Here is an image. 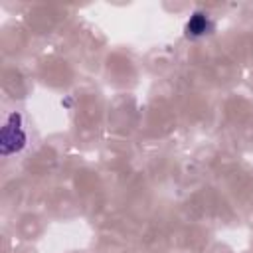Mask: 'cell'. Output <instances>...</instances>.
Returning <instances> with one entry per match:
<instances>
[{"label": "cell", "mask_w": 253, "mask_h": 253, "mask_svg": "<svg viewBox=\"0 0 253 253\" xmlns=\"http://www.w3.org/2000/svg\"><path fill=\"white\" fill-rule=\"evenodd\" d=\"M210 28H211L210 18H208L206 14L196 12V14L188 20V24H186V34H188L190 38H200V36L208 34V32H210Z\"/></svg>", "instance_id": "obj_2"}, {"label": "cell", "mask_w": 253, "mask_h": 253, "mask_svg": "<svg viewBox=\"0 0 253 253\" xmlns=\"http://www.w3.org/2000/svg\"><path fill=\"white\" fill-rule=\"evenodd\" d=\"M14 121H16V115H10L8 123L2 128V154L18 152L26 142V134L20 126V119L16 125H14Z\"/></svg>", "instance_id": "obj_1"}]
</instances>
